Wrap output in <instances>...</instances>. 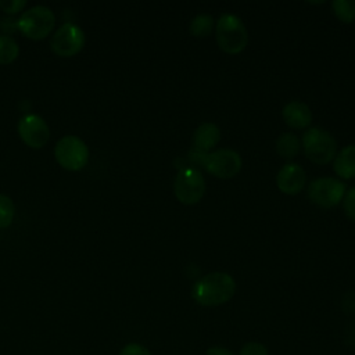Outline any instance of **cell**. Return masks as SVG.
Here are the masks:
<instances>
[{
    "label": "cell",
    "instance_id": "obj_1",
    "mask_svg": "<svg viewBox=\"0 0 355 355\" xmlns=\"http://www.w3.org/2000/svg\"><path fill=\"white\" fill-rule=\"evenodd\" d=\"M236 293V282L226 272H211L200 277L191 287V298L202 306L226 304Z\"/></svg>",
    "mask_w": 355,
    "mask_h": 355
},
{
    "label": "cell",
    "instance_id": "obj_2",
    "mask_svg": "<svg viewBox=\"0 0 355 355\" xmlns=\"http://www.w3.org/2000/svg\"><path fill=\"white\" fill-rule=\"evenodd\" d=\"M187 161L190 165H198L209 175L219 179H230L236 176L243 165L240 154L230 148H219L212 153H198L196 150H190L187 153Z\"/></svg>",
    "mask_w": 355,
    "mask_h": 355
},
{
    "label": "cell",
    "instance_id": "obj_3",
    "mask_svg": "<svg viewBox=\"0 0 355 355\" xmlns=\"http://www.w3.org/2000/svg\"><path fill=\"white\" fill-rule=\"evenodd\" d=\"M215 39L222 51L239 54L248 44V32L240 17L225 12L216 21Z\"/></svg>",
    "mask_w": 355,
    "mask_h": 355
},
{
    "label": "cell",
    "instance_id": "obj_4",
    "mask_svg": "<svg viewBox=\"0 0 355 355\" xmlns=\"http://www.w3.org/2000/svg\"><path fill=\"white\" fill-rule=\"evenodd\" d=\"M301 146L306 158L318 165L331 162L337 155L336 139L322 128H311L302 135Z\"/></svg>",
    "mask_w": 355,
    "mask_h": 355
},
{
    "label": "cell",
    "instance_id": "obj_5",
    "mask_svg": "<svg viewBox=\"0 0 355 355\" xmlns=\"http://www.w3.org/2000/svg\"><path fill=\"white\" fill-rule=\"evenodd\" d=\"M173 191L182 204H197L205 194V179L201 171L190 164L180 168L175 176Z\"/></svg>",
    "mask_w": 355,
    "mask_h": 355
},
{
    "label": "cell",
    "instance_id": "obj_6",
    "mask_svg": "<svg viewBox=\"0 0 355 355\" xmlns=\"http://www.w3.org/2000/svg\"><path fill=\"white\" fill-rule=\"evenodd\" d=\"M17 24L25 36L33 40H40L53 31L55 15L46 6H35L24 11Z\"/></svg>",
    "mask_w": 355,
    "mask_h": 355
},
{
    "label": "cell",
    "instance_id": "obj_7",
    "mask_svg": "<svg viewBox=\"0 0 355 355\" xmlns=\"http://www.w3.org/2000/svg\"><path fill=\"white\" fill-rule=\"evenodd\" d=\"M345 191V183L330 176L315 179L308 186L309 200L322 208L337 207L343 201Z\"/></svg>",
    "mask_w": 355,
    "mask_h": 355
},
{
    "label": "cell",
    "instance_id": "obj_8",
    "mask_svg": "<svg viewBox=\"0 0 355 355\" xmlns=\"http://www.w3.org/2000/svg\"><path fill=\"white\" fill-rule=\"evenodd\" d=\"M55 159L61 166L69 171L82 169L89 159V148L82 139L69 135L58 140L54 148Z\"/></svg>",
    "mask_w": 355,
    "mask_h": 355
},
{
    "label": "cell",
    "instance_id": "obj_9",
    "mask_svg": "<svg viewBox=\"0 0 355 355\" xmlns=\"http://www.w3.org/2000/svg\"><path fill=\"white\" fill-rule=\"evenodd\" d=\"M85 44L83 31L71 22L62 24L51 37V50L60 57H72L78 54Z\"/></svg>",
    "mask_w": 355,
    "mask_h": 355
},
{
    "label": "cell",
    "instance_id": "obj_10",
    "mask_svg": "<svg viewBox=\"0 0 355 355\" xmlns=\"http://www.w3.org/2000/svg\"><path fill=\"white\" fill-rule=\"evenodd\" d=\"M18 133L22 141L33 148L43 147L50 137V129L46 121L36 114H28L19 119Z\"/></svg>",
    "mask_w": 355,
    "mask_h": 355
},
{
    "label": "cell",
    "instance_id": "obj_11",
    "mask_svg": "<svg viewBox=\"0 0 355 355\" xmlns=\"http://www.w3.org/2000/svg\"><path fill=\"white\" fill-rule=\"evenodd\" d=\"M306 182V173L300 164L288 162L280 168L276 176L277 189L288 196L298 194Z\"/></svg>",
    "mask_w": 355,
    "mask_h": 355
},
{
    "label": "cell",
    "instance_id": "obj_12",
    "mask_svg": "<svg viewBox=\"0 0 355 355\" xmlns=\"http://www.w3.org/2000/svg\"><path fill=\"white\" fill-rule=\"evenodd\" d=\"M282 116L286 125L294 129H305L312 122V111L309 105L300 100L287 103L282 110Z\"/></svg>",
    "mask_w": 355,
    "mask_h": 355
},
{
    "label": "cell",
    "instance_id": "obj_13",
    "mask_svg": "<svg viewBox=\"0 0 355 355\" xmlns=\"http://www.w3.org/2000/svg\"><path fill=\"white\" fill-rule=\"evenodd\" d=\"M220 140V129L214 122H202L193 133V146L198 153H209Z\"/></svg>",
    "mask_w": 355,
    "mask_h": 355
},
{
    "label": "cell",
    "instance_id": "obj_14",
    "mask_svg": "<svg viewBox=\"0 0 355 355\" xmlns=\"http://www.w3.org/2000/svg\"><path fill=\"white\" fill-rule=\"evenodd\" d=\"M333 169L338 178H355V144L345 146L337 153L333 162Z\"/></svg>",
    "mask_w": 355,
    "mask_h": 355
},
{
    "label": "cell",
    "instance_id": "obj_15",
    "mask_svg": "<svg viewBox=\"0 0 355 355\" xmlns=\"http://www.w3.org/2000/svg\"><path fill=\"white\" fill-rule=\"evenodd\" d=\"M300 150H301V141L291 132L282 133L276 140V151L284 159L295 158L298 155Z\"/></svg>",
    "mask_w": 355,
    "mask_h": 355
},
{
    "label": "cell",
    "instance_id": "obj_16",
    "mask_svg": "<svg viewBox=\"0 0 355 355\" xmlns=\"http://www.w3.org/2000/svg\"><path fill=\"white\" fill-rule=\"evenodd\" d=\"M215 28V21L209 14L200 12L197 14L190 22V33L196 37H205L208 36Z\"/></svg>",
    "mask_w": 355,
    "mask_h": 355
},
{
    "label": "cell",
    "instance_id": "obj_17",
    "mask_svg": "<svg viewBox=\"0 0 355 355\" xmlns=\"http://www.w3.org/2000/svg\"><path fill=\"white\" fill-rule=\"evenodd\" d=\"M331 8L341 22L351 24L355 21V0H334Z\"/></svg>",
    "mask_w": 355,
    "mask_h": 355
},
{
    "label": "cell",
    "instance_id": "obj_18",
    "mask_svg": "<svg viewBox=\"0 0 355 355\" xmlns=\"http://www.w3.org/2000/svg\"><path fill=\"white\" fill-rule=\"evenodd\" d=\"M19 53L17 42L8 35H0V64L12 62Z\"/></svg>",
    "mask_w": 355,
    "mask_h": 355
},
{
    "label": "cell",
    "instance_id": "obj_19",
    "mask_svg": "<svg viewBox=\"0 0 355 355\" xmlns=\"http://www.w3.org/2000/svg\"><path fill=\"white\" fill-rule=\"evenodd\" d=\"M15 208L10 197L0 194V227H7L14 219Z\"/></svg>",
    "mask_w": 355,
    "mask_h": 355
},
{
    "label": "cell",
    "instance_id": "obj_20",
    "mask_svg": "<svg viewBox=\"0 0 355 355\" xmlns=\"http://www.w3.org/2000/svg\"><path fill=\"white\" fill-rule=\"evenodd\" d=\"M341 202H343V209L345 215L355 222V186L345 191Z\"/></svg>",
    "mask_w": 355,
    "mask_h": 355
},
{
    "label": "cell",
    "instance_id": "obj_21",
    "mask_svg": "<svg viewBox=\"0 0 355 355\" xmlns=\"http://www.w3.org/2000/svg\"><path fill=\"white\" fill-rule=\"evenodd\" d=\"M239 355H269V351L262 343L248 341L240 348Z\"/></svg>",
    "mask_w": 355,
    "mask_h": 355
},
{
    "label": "cell",
    "instance_id": "obj_22",
    "mask_svg": "<svg viewBox=\"0 0 355 355\" xmlns=\"http://www.w3.org/2000/svg\"><path fill=\"white\" fill-rule=\"evenodd\" d=\"M119 355H151V352L139 343H129L119 351Z\"/></svg>",
    "mask_w": 355,
    "mask_h": 355
},
{
    "label": "cell",
    "instance_id": "obj_23",
    "mask_svg": "<svg viewBox=\"0 0 355 355\" xmlns=\"http://www.w3.org/2000/svg\"><path fill=\"white\" fill-rule=\"evenodd\" d=\"M26 4L25 0H3L0 1V7L6 12H18Z\"/></svg>",
    "mask_w": 355,
    "mask_h": 355
},
{
    "label": "cell",
    "instance_id": "obj_24",
    "mask_svg": "<svg viewBox=\"0 0 355 355\" xmlns=\"http://www.w3.org/2000/svg\"><path fill=\"white\" fill-rule=\"evenodd\" d=\"M343 308L345 309V312L355 313V293H348V294L344 297Z\"/></svg>",
    "mask_w": 355,
    "mask_h": 355
},
{
    "label": "cell",
    "instance_id": "obj_25",
    "mask_svg": "<svg viewBox=\"0 0 355 355\" xmlns=\"http://www.w3.org/2000/svg\"><path fill=\"white\" fill-rule=\"evenodd\" d=\"M205 355H234L232 351H229L227 348L225 347H220V345H215V347H211L207 349Z\"/></svg>",
    "mask_w": 355,
    "mask_h": 355
}]
</instances>
